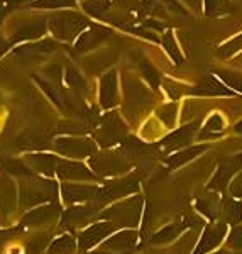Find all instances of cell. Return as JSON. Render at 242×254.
Returning <instances> with one entry per match:
<instances>
[{
  "mask_svg": "<svg viewBox=\"0 0 242 254\" xmlns=\"http://www.w3.org/2000/svg\"><path fill=\"white\" fill-rule=\"evenodd\" d=\"M87 15L80 14L76 10H56L51 15H48V31L53 34V38L61 43H75L78 36L90 26Z\"/></svg>",
  "mask_w": 242,
  "mask_h": 254,
  "instance_id": "1",
  "label": "cell"
},
{
  "mask_svg": "<svg viewBox=\"0 0 242 254\" xmlns=\"http://www.w3.org/2000/svg\"><path fill=\"white\" fill-rule=\"evenodd\" d=\"M9 27V39L12 44L31 43L39 41L48 32V17L44 15H27V17H15L7 24Z\"/></svg>",
  "mask_w": 242,
  "mask_h": 254,
  "instance_id": "2",
  "label": "cell"
},
{
  "mask_svg": "<svg viewBox=\"0 0 242 254\" xmlns=\"http://www.w3.org/2000/svg\"><path fill=\"white\" fill-rule=\"evenodd\" d=\"M56 198V183L46 178L29 176L20 183V202L22 207H32L43 202H51Z\"/></svg>",
  "mask_w": 242,
  "mask_h": 254,
  "instance_id": "3",
  "label": "cell"
},
{
  "mask_svg": "<svg viewBox=\"0 0 242 254\" xmlns=\"http://www.w3.org/2000/svg\"><path fill=\"white\" fill-rule=\"evenodd\" d=\"M90 168L97 176H117L127 173L132 165L124 156V153L105 151V153H95L90 158Z\"/></svg>",
  "mask_w": 242,
  "mask_h": 254,
  "instance_id": "4",
  "label": "cell"
},
{
  "mask_svg": "<svg viewBox=\"0 0 242 254\" xmlns=\"http://www.w3.org/2000/svg\"><path fill=\"white\" fill-rule=\"evenodd\" d=\"M242 170V153L232 154L229 158H224L219 163L215 173L207 183V190L217 191V193H224L227 187L231 185L232 178Z\"/></svg>",
  "mask_w": 242,
  "mask_h": 254,
  "instance_id": "5",
  "label": "cell"
},
{
  "mask_svg": "<svg viewBox=\"0 0 242 254\" xmlns=\"http://www.w3.org/2000/svg\"><path fill=\"white\" fill-rule=\"evenodd\" d=\"M127 134V127L122 122V119L116 112H110L102 119L100 126L95 130V141L102 147H110L117 142H121Z\"/></svg>",
  "mask_w": 242,
  "mask_h": 254,
  "instance_id": "6",
  "label": "cell"
},
{
  "mask_svg": "<svg viewBox=\"0 0 242 254\" xmlns=\"http://www.w3.org/2000/svg\"><path fill=\"white\" fill-rule=\"evenodd\" d=\"M142 210V198L136 196L132 200H127V202L117 203V205L110 207L109 210H105L102 217L104 219L112 220L116 225H127V227H132L139 222V215Z\"/></svg>",
  "mask_w": 242,
  "mask_h": 254,
  "instance_id": "7",
  "label": "cell"
},
{
  "mask_svg": "<svg viewBox=\"0 0 242 254\" xmlns=\"http://www.w3.org/2000/svg\"><path fill=\"white\" fill-rule=\"evenodd\" d=\"M55 149L68 158H92L97 153V142L88 137L64 136L55 141Z\"/></svg>",
  "mask_w": 242,
  "mask_h": 254,
  "instance_id": "8",
  "label": "cell"
},
{
  "mask_svg": "<svg viewBox=\"0 0 242 254\" xmlns=\"http://www.w3.org/2000/svg\"><path fill=\"white\" fill-rule=\"evenodd\" d=\"M137 188H139L137 176H125V178L110 180V182H107L102 188H98L95 200H97V203L112 202V200H117L125 195L134 193Z\"/></svg>",
  "mask_w": 242,
  "mask_h": 254,
  "instance_id": "9",
  "label": "cell"
},
{
  "mask_svg": "<svg viewBox=\"0 0 242 254\" xmlns=\"http://www.w3.org/2000/svg\"><path fill=\"white\" fill-rule=\"evenodd\" d=\"M229 224L224 222V220H217V222H212L205 227L202 237H200L198 244L195 246L193 253L191 254H208L213 253L215 249L220 248V244L225 241V237L229 234Z\"/></svg>",
  "mask_w": 242,
  "mask_h": 254,
  "instance_id": "10",
  "label": "cell"
},
{
  "mask_svg": "<svg viewBox=\"0 0 242 254\" xmlns=\"http://www.w3.org/2000/svg\"><path fill=\"white\" fill-rule=\"evenodd\" d=\"M198 130H200V122L193 121V122H188V124L182 126L180 129L173 130L171 134L163 139L159 142V146L163 147V151L166 153H175V151H180L183 147H188L191 142L195 141V137L198 136Z\"/></svg>",
  "mask_w": 242,
  "mask_h": 254,
  "instance_id": "11",
  "label": "cell"
},
{
  "mask_svg": "<svg viewBox=\"0 0 242 254\" xmlns=\"http://www.w3.org/2000/svg\"><path fill=\"white\" fill-rule=\"evenodd\" d=\"M110 34H112V31L109 27L100 26V24H90L73 43V49H75L76 55H83V53H88L92 49L102 46L110 38Z\"/></svg>",
  "mask_w": 242,
  "mask_h": 254,
  "instance_id": "12",
  "label": "cell"
},
{
  "mask_svg": "<svg viewBox=\"0 0 242 254\" xmlns=\"http://www.w3.org/2000/svg\"><path fill=\"white\" fill-rule=\"evenodd\" d=\"M190 93L195 97H234V95H237V93H234L229 87H225L213 73L205 75L195 87L190 88Z\"/></svg>",
  "mask_w": 242,
  "mask_h": 254,
  "instance_id": "13",
  "label": "cell"
},
{
  "mask_svg": "<svg viewBox=\"0 0 242 254\" xmlns=\"http://www.w3.org/2000/svg\"><path fill=\"white\" fill-rule=\"evenodd\" d=\"M117 229V225L114 222H97L90 225L88 229H85L80 236H78V248L87 251L92 249L93 246H97L100 241H104L107 236H110Z\"/></svg>",
  "mask_w": 242,
  "mask_h": 254,
  "instance_id": "14",
  "label": "cell"
},
{
  "mask_svg": "<svg viewBox=\"0 0 242 254\" xmlns=\"http://www.w3.org/2000/svg\"><path fill=\"white\" fill-rule=\"evenodd\" d=\"M58 41L56 39H39L38 43H24L22 46H17L14 49V55L19 58H38L43 55H51L58 49Z\"/></svg>",
  "mask_w": 242,
  "mask_h": 254,
  "instance_id": "15",
  "label": "cell"
},
{
  "mask_svg": "<svg viewBox=\"0 0 242 254\" xmlns=\"http://www.w3.org/2000/svg\"><path fill=\"white\" fill-rule=\"evenodd\" d=\"M193 225H196L195 220H191L190 217H182V219H178L176 222L166 225V227H163L161 231L156 232L153 236V239H151V243L153 244H168V243H171V241H175L178 236H182L188 227H193Z\"/></svg>",
  "mask_w": 242,
  "mask_h": 254,
  "instance_id": "16",
  "label": "cell"
},
{
  "mask_svg": "<svg viewBox=\"0 0 242 254\" xmlns=\"http://www.w3.org/2000/svg\"><path fill=\"white\" fill-rule=\"evenodd\" d=\"M137 234L134 231H122L119 234H114L109 241H105L104 251L114 254H127L136 248Z\"/></svg>",
  "mask_w": 242,
  "mask_h": 254,
  "instance_id": "17",
  "label": "cell"
},
{
  "mask_svg": "<svg viewBox=\"0 0 242 254\" xmlns=\"http://www.w3.org/2000/svg\"><path fill=\"white\" fill-rule=\"evenodd\" d=\"M100 105L112 109L117 105V71L110 69L100 78Z\"/></svg>",
  "mask_w": 242,
  "mask_h": 254,
  "instance_id": "18",
  "label": "cell"
},
{
  "mask_svg": "<svg viewBox=\"0 0 242 254\" xmlns=\"http://www.w3.org/2000/svg\"><path fill=\"white\" fill-rule=\"evenodd\" d=\"M56 175L61 180H97L98 176L85 165L76 161H60Z\"/></svg>",
  "mask_w": 242,
  "mask_h": 254,
  "instance_id": "19",
  "label": "cell"
},
{
  "mask_svg": "<svg viewBox=\"0 0 242 254\" xmlns=\"http://www.w3.org/2000/svg\"><path fill=\"white\" fill-rule=\"evenodd\" d=\"M208 147H210L208 144H196V146L183 147V149L171 153L170 156L165 159V163H166V166L170 168V170H176V168H180V166L186 165V163L193 161L195 158H198L200 154H203Z\"/></svg>",
  "mask_w": 242,
  "mask_h": 254,
  "instance_id": "20",
  "label": "cell"
},
{
  "mask_svg": "<svg viewBox=\"0 0 242 254\" xmlns=\"http://www.w3.org/2000/svg\"><path fill=\"white\" fill-rule=\"evenodd\" d=\"M98 188L90 185H76V183H64L61 188V195H63L64 202L68 203H81L88 202V200L95 198Z\"/></svg>",
  "mask_w": 242,
  "mask_h": 254,
  "instance_id": "21",
  "label": "cell"
},
{
  "mask_svg": "<svg viewBox=\"0 0 242 254\" xmlns=\"http://www.w3.org/2000/svg\"><path fill=\"white\" fill-rule=\"evenodd\" d=\"M222 205L224 203H220V198L217 196V191H213V195H208V196H200L195 202L196 210L203 217H207L210 222H217V220H219V217L222 215Z\"/></svg>",
  "mask_w": 242,
  "mask_h": 254,
  "instance_id": "22",
  "label": "cell"
},
{
  "mask_svg": "<svg viewBox=\"0 0 242 254\" xmlns=\"http://www.w3.org/2000/svg\"><path fill=\"white\" fill-rule=\"evenodd\" d=\"M61 208L56 203H48V205L38 207L36 210L29 212L24 217V225H39V224H48L51 220H55L60 215Z\"/></svg>",
  "mask_w": 242,
  "mask_h": 254,
  "instance_id": "23",
  "label": "cell"
},
{
  "mask_svg": "<svg viewBox=\"0 0 242 254\" xmlns=\"http://www.w3.org/2000/svg\"><path fill=\"white\" fill-rule=\"evenodd\" d=\"M15 203V187L10 180V175L0 168V208L3 212H10Z\"/></svg>",
  "mask_w": 242,
  "mask_h": 254,
  "instance_id": "24",
  "label": "cell"
},
{
  "mask_svg": "<svg viewBox=\"0 0 242 254\" xmlns=\"http://www.w3.org/2000/svg\"><path fill=\"white\" fill-rule=\"evenodd\" d=\"M27 163L38 170L39 173L51 176L53 173H56V168H58L60 159L55 154H46V153H34V154H27Z\"/></svg>",
  "mask_w": 242,
  "mask_h": 254,
  "instance_id": "25",
  "label": "cell"
},
{
  "mask_svg": "<svg viewBox=\"0 0 242 254\" xmlns=\"http://www.w3.org/2000/svg\"><path fill=\"white\" fill-rule=\"evenodd\" d=\"M225 129V119L222 117V114L215 112L212 116H208L207 121L203 122V126L198 130V141H205V139H212V137H220L224 134Z\"/></svg>",
  "mask_w": 242,
  "mask_h": 254,
  "instance_id": "26",
  "label": "cell"
},
{
  "mask_svg": "<svg viewBox=\"0 0 242 254\" xmlns=\"http://www.w3.org/2000/svg\"><path fill=\"white\" fill-rule=\"evenodd\" d=\"M234 5L231 0H203V14L208 19H219L231 15Z\"/></svg>",
  "mask_w": 242,
  "mask_h": 254,
  "instance_id": "27",
  "label": "cell"
},
{
  "mask_svg": "<svg viewBox=\"0 0 242 254\" xmlns=\"http://www.w3.org/2000/svg\"><path fill=\"white\" fill-rule=\"evenodd\" d=\"M64 81H66L68 88L75 93L76 97H87L88 95V85L85 76H81L78 73V69L73 66H66V71H64Z\"/></svg>",
  "mask_w": 242,
  "mask_h": 254,
  "instance_id": "28",
  "label": "cell"
},
{
  "mask_svg": "<svg viewBox=\"0 0 242 254\" xmlns=\"http://www.w3.org/2000/svg\"><path fill=\"white\" fill-rule=\"evenodd\" d=\"M224 212V222L229 224V227H236V225L242 224V200L229 198L222 205Z\"/></svg>",
  "mask_w": 242,
  "mask_h": 254,
  "instance_id": "29",
  "label": "cell"
},
{
  "mask_svg": "<svg viewBox=\"0 0 242 254\" xmlns=\"http://www.w3.org/2000/svg\"><path fill=\"white\" fill-rule=\"evenodd\" d=\"M213 75L217 76L225 87H229L234 93H241L242 95V71H237V69H215Z\"/></svg>",
  "mask_w": 242,
  "mask_h": 254,
  "instance_id": "30",
  "label": "cell"
},
{
  "mask_svg": "<svg viewBox=\"0 0 242 254\" xmlns=\"http://www.w3.org/2000/svg\"><path fill=\"white\" fill-rule=\"evenodd\" d=\"M95 208H93L92 205L88 207H71L69 210L64 214V219H63V224H66L68 227H76V225L83 224L88 220V217H92L93 214H95Z\"/></svg>",
  "mask_w": 242,
  "mask_h": 254,
  "instance_id": "31",
  "label": "cell"
},
{
  "mask_svg": "<svg viewBox=\"0 0 242 254\" xmlns=\"http://www.w3.org/2000/svg\"><path fill=\"white\" fill-rule=\"evenodd\" d=\"M81 9L85 10V14L102 20L112 10V0H83Z\"/></svg>",
  "mask_w": 242,
  "mask_h": 254,
  "instance_id": "32",
  "label": "cell"
},
{
  "mask_svg": "<svg viewBox=\"0 0 242 254\" xmlns=\"http://www.w3.org/2000/svg\"><path fill=\"white\" fill-rule=\"evenodd\" d=\"M0 168L3 171H7L12 176H24V178H29V176H34L32 170L27 165H24L22 161H17V159H9V158H2L0 159Z\"/></svg>",
  "mask_w": 242,
  "mask_h": 254,
  "instance_id": "33",
  "label": "cell"
},
{
  "mask_svg": "<svg viewBox=\"0 0 242 254\" xmlns=\"http://www.w3.org/2000/svg\"><path fill=\"white\" fill-rule=\"evenodd\" d=\"M161 43H163V46H165L166 53L170 55L171 61H173L175 64H182L184 56H183L182 49H180V46H178V43H176V38H175L173 32H171V31L165 32V34H163Z\"/></svg>",
  "mask_w": 242,
  "mask_h": 254,
  "instance_id": "34",
  "label": "cell"
},
{
  "mask_svg": "<svg viewBox=\"0 0 242 254\" xmlns=\"http://www.w3.org/2000/svg\"><path fill=\"white\" fill-rule=\"evenodd\" d=\"M76 0H31L29 7L32 9H44V10H60V9H73L76 7Z\"/></svg>",
  "mask_w": 242,
  "mask_h": 254,
  "instance_id": "35",
  "label": "cell"
},
{
  "mask_svg": "<svg viewBox=\"0 0 242 254\" xmlns=\"http://www.w3.org/2000/svg\"><path fill=\"white\" fill-rule=\"evenodd\" d=\"M239 51H242V32L237 36H234L232 39L225 41L224 44H220L219 49H217V55L219 58H231V56L237 55Z\"/></svg>",
  "mask_w": 242,
  "mask_h": 254,
  "instance_id": "36",
  "label": "cell"
},
{
  "mask_svg": "<svg viewBox=\"0 0 242 254\" xmlns=\"http://www.w3.org/2000/svg\"><path fill=\"white\" fill-rule=\"evenodd\" d=\"M75 248L76 243L71 236H61L49 246V254H71Z\"/></svg>",
  "mask_w": 242,
  "mask_h": 254,
  "instance_id": "37",
  "label": "cell"
},
{
  "mask_svg": "<svg viewBox=\"0 0 242 254\" xmlns=\"http://www.w3.org/2000/svg\"><path fill=\"white\" fill-rule=\"evenodd\" d=\"M139 68H141V71H142V75H144L147 83H149L154 90L159 88V83H161V75H159L158 69H156L147 60L139 61Z\"/></svg>",
  "mask_w": 242,
  "mask_h": 254,
  "instance_id": "38",
  "label": "cell"
},
{
  "mask_svg": "<svg viewBox=\"0 0 242 254\" xmlns=\"http://www.w3.org/2000/svg\"><path fill=\"white\" fill-rule=\"evenodd\" d=\"M225 246H227L229 251H241L242 249V224L231 227L227 237H225Z\"/></svg>",
  "mask_w": 242,
  "mask_h": 254,
  "instance_id": "39",
  "label": "cell"
},
{
  "mask_svg": "<svg viewBox=\"0 0 242 254\" xmlns=\"http://www.w3.org/2000/svg\"><path fill=\"white\" fill-rule=\"evenodd\" d=\"M17 144L20 147H32V149H41V147H46L48 142L46 139L43 136H39V134H34V132H29L26 134V136H20V139L17 141Z\"/></svg>",
  "mask_w": 242,
  "mask_h": 254,
  "instance_id": "40",
  "label": "cell"
},
{
  "mask_svg": "<svg viewBox=\"0 0 242 254\" xmlns=\"http://www.w3.org/2000/svg\"><path fill=\"white\" fill-rule=\"evenodd\" d=\"M176 112H178V105L168 104V105H165V107H161L158 110V117L161 119L168 127H173V124L176 122Z\"/></svg>",
  "mask_w": 242,
  "mask_h": 254,
  "instance_id": "41",
  "label": "cell"
},
{
  "mask_svg": "<svg viewBox=\"0 0 242 254\" xmlns=\"http://www.w3.org/2000/svg\"><path fill=\"white\" fill-rule=\"evenodd\" d=\"M229 195L232 198L242 200V170L232 178L231 185H229Z\"/></svg>",
  "mask_w": 242,
  "mask_h": 254,
  "instance_id": "42",
  "label": "cell"
},
{
  "mask_svg": "<svg viewBox=\"0 0 242 254\" xmlns=\"http://www.w3.org/2000/svg\"><path fill=\"white\" fill-rule=\"evenodd\" d=\"M46 243H48V237L46 236L34 237V239L27 243V254H38V253H41L44 246H46Z\"/></svg>",
  "mask_w": 242,
  "mask_h": 254,
  "instance_id": "43",
  "label": "cell"
},
{
  "mask_svg": "<svg viewBox=\"0 0 242 254\" xmlns=\"http://www.w3.org/2000/svg\"><path fill=\"white\" fill-rule=\"evenodd\" d=\"M163 5L166 7V10H170L171 14H180V15H188V10L184 9L183 3H180V0H161Z\"/></svg>",
  "mask_w": 242,
  "mask_h": 254,
  "instance_id": "44",
  "label": "cell"
},
{
  "mask_svg": "<svg viewBox=\"0 0 242 254\" xmlns=\"http://www.w3.org/2000/svg\"><path fill=\"white\" fill-rule=\"evenodd\" d=\"M20 2H26V0H0V20L3 19V15H5L7 12L15 9Z\"/></svg>",
  "mask_w": 242,
  "mask_h": 254,
  "instance_id": "45",
  "label": "cell"
},
{
  "mask_svg": "<svg viewBox=\"0 0 242 254\" xmlns=\"http://www.w3.org/2000/svg\"><path fill=\"white\" fill-rule=\"evenodd\" d=\"M112 5H117L119 9H137L139 0H112Z\"/></svg>",
  "mask_w": 242,
  "mask_h": 254,
  "instance_id": "46",
  "label": "cell"
},
{
  "mask_svg": "<svg viewBox=\"0 0 242 254\" xmlns=\"http://www.w3.org/2000/svg\"><path fill=\"white\" fill-rule=\"evenodd\" d=\"M12 46H14V44L10 43V39L5 38V36L2 34V31H0V58H2V56L5 55Z\"/></svg>",
  "mask_w": 242,
  "mask_h": 254,
  "instance_id": "47",
  "label": "cell"
},
{
  "mask_svg": "<svg viewBox=\"0 0 242 254\" xmlns=\"http://www.w3.org/2000/svg\"><path fill=\"white\" fill-rule=\"evenodd\" d=\"M183 5H186L188 9L195 10V12H200L203 10V0H182Z\"/></svg>",
  "mask_w": 242,
  "mask_h": 254,
  "instance_id": "48",
  "label": "cell"
},
{
  "mask_svg": "<svg viewBox=\"0 0 242 254\" xmlns=\"http://www.w3.org/2000/svg\"><path fill=\"white\" fill-rule=\"evenodd\" d=\"M12 236H14V231H7V232L0 231V246L3 244V241L9 239V237H12Z\"/></svg>",
  "mask_w": 242,
  "mask_h": 254,
  "instance_id": "49",
  "label": "cell"
},
{
  "mask_svg": "<svg viewBox=\"0 0 242 254\" xmlns=\"http://www.w3.org/2000/svg\"><path fill=\"white\" fill-rule=\"evenodd\" d=\"M232 129H234V132H236V134H239V136H242V119H241V121H237L236 124H234Z\"/></svg>",
  "mask_w": 242,
  "mask_h": 254,
  "instance_id": "50",
  "label": "cell"
},
{
  "mask_svg": "<svg viewBox=\"0 0 242 254\" xmlns=\"http://www.w3.org/2000/svg\"><path fill=\"white\" fill-rule=\"evenodd\" d=\"M208 254H236V253L229 251V249H225V251H217V253H208Z\"/></svg>",
  "mask_w": 242,
  "mask_h": 254,
  "instance_id": "51",
  "label": "cell"
}]
</instances>
